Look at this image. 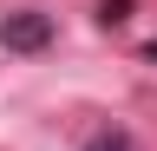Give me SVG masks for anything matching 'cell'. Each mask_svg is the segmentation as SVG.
I'll use <instances>...</instances> for the list:
<instances>
[{"instance_id": "2", "label": "cell", "mask_w": 157, "mask_h": 151, "mask_svg": "<svg viewBox=\"0 0 157 151\" xmlns=\"http://www.w3.org/2000/svg\"><path fill=\"white\" fill-rule=\"evenodd\" d=\"M78 151H137V138H131V131H118V125H111V131H92V138L78 145Z\"/></svg>"}, {"instance_id": "4", "label": "cell", "mask_w": 157, "mask_h": 151, "mask_svg": "<svg viewBox=\"0 0 157 151\" xmlns=\"http://www.w3.org/2000/svg\"><path fill=\"white\" fill-rule=\"evenodd\" d=\"M144 59H157V40H151V46H144Z\"/></svg>"}, {"instance_id": "1", "label": "cell", "mask_w": 157, "mask_h": 151, "mask_svg": "<svg viewBox=\"0 0 157 151\" xmlns=\"http://www.w3.org/2000/svg\"><path fill=\"white\" fill-rule=\"evenodd\" d=\"M0 46L7 53H46L52 46V13H7V20H0Z\"/></svg>"}, {"instance_id": "3", "label": "cell", "mask_w": 157, "mask_h": 151, "mask_svg": "<svg viewBox=\"0 0 157 151\" xmlns=\"http://www.w3.org/2000/svg\"><path fill=\"white\" fill-rule=\"evenodd\" d=\"M118 20H131V0H98V26H118Z\"/></svg>"}]
</instances>
